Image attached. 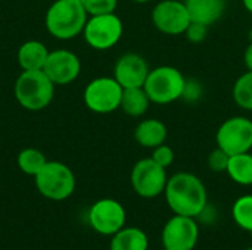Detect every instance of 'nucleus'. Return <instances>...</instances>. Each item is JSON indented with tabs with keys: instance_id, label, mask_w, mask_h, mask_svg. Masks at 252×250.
I'll use <instances>...</instances> for the list:
<instances>
[{
	"instance_id": "obj_1",
	"label": "nucleus",
	"mask_w": 252,
	"mask_h": 250,
	"mask_svg": "<svg viewBox=\"0 0 252 250\" xmlns=\"http://www.w3.org/2000/svg\"><path fill=\"white\" fill-rule=\"evenodd\" d=\"M165 200L174 215L196 218L199 217L208 202L207 189L201 178L190 172H177L167 181Z\"/></svg>"
},
{
	"instance_id": "obj_2",
	"label": "nucleus",
	"mask_w": 252,
	"mask_h": 250,
	"mask_svg": "<svg viewBox=\"0 0 252 250\" xmlns=\"http://www.w3.org/2000/svg\"><path fill=\"white\" fill-rule=\"evenodd\" d=\"M89 15L81 0H56L44 16L46 29L58 40H71L83 34Z\"/></svg>"
},
{
	"instance_id": "obj_3",
	"label": "nucleus",
	"mask_w": 252,
	"mask_h": 250,
	"mask_svg": "<svg viewBox=\"0 0 252 250\" xmlns=\"http://www.w3.org/2000/svg\"><path fill=\"white\" fill-rule=\"evenodd\" d=\"M55 84L40 71H22L15 81L13 93L16 102L27 111L38 112L46 109L55 96Z\"/></svg>"
},
{
	"instance_id": "obj_4",
	"label": "nucleus",
	"mask_w": 252,
	"mask_h": 250,
	"mask_svg": "<svg viewBox=\"0 0 252 250\" xmlns=\"http://www.w3.org/2000/svg\"><path fill=\"white\" fill-rule=\"evenodd\" d=\"M185 84L186 78L180 69L170 65H162L149 71L143 88L152 103L168 105L182 99Z\"/></svg>"
},
{
	"instance_id": "obj_5",
	"label": "nucleus",
	"mask_w": 252,
	"mask_h": 250,
	"mask_svg": "<svg viewBox=\"0 0 252 250\" xmlns=\"http://www.w3.org/2000/svg\"><path fill=\"white\" fill-rule=\"evenodd\" d=\"M34 183L43 197L55 202L66 200L75 190V175L72 169L58 161H47L34 177Z\"/></svg>"
},
{
	"instance_id": "obj_6",
	"label": "nucleus",
	"mask_w": 252,
	"mask_h": 250,
	"mask_svg": "<svg viewBox=\"0 0 252 250\" xmlns=\"http://www.w3.org/2000/svg\"><path fill=\"white\" fill-rule=\"evenodd\" d=\"M123 90L114 77H97L86 85L83 100L87 109L94 113H112L120 109Z\"/></svg>"
},
{
	"instance_id": "obj_7",
	"label": "nucleus",
	"mask_w": 252,
	"mask_h": 250,
	"mask_svg": "<svg viewBox=\"0 0 252 250\" xmlns=\"http://www.w3.org/2000/svg\"><path fill=\"white\" fill-rule=\"evenodd\" d=\"M123 32H124L123 21L114 12V13L89 16L83 29V37L92 49L108 50L121 40Z\"/></svg>"
},
{
	"instance_id": "obj_8",
	"label": "nucleus",
	"mask_w": 252,
	"mask_h": 250,
	"mask_svg": "<svg viewBox=\"0 0 252 250\" xmlns=\"http://www.w3.org/2000/svg\"><path fill=\"white\" fill-rule=\"evenodd\" d=\"M130 181L137 196L143 199H155L165 190L168 181L167 168L157 164L152 158L140 159L131 169Z\"/></svg>"
},
{
	"instance_id": "obj_9",
	"label": "nucleus",
	"mask_w": 252,
	"mask_h": 250,
	"mask_svg": "<svg viewBox=\"0 0 252 250\" xmlns=\"http://www.w3.org/2000/svg\"><path fill=\"white\" fill-rule=\"evenodd\" d=\"M217 147L223 149L229 156L251 152L252 119L247 116H230L217 130Z\"/></svg>"
},
{
	"instance_id": "obj_10",
	"label": "nucleus",
	"mask_w": 252,
	"mask_h": 250,
	"mask_svg": "<svg viewBox=\"0 0 252 250\" xmlns=\"http://www.w3.org/2000/svg\"><path fill=\"white\" fill-rule=\"evenodd\" d=\"M190 22V15L182 0H162L152 9V24L162 34L182 35Z\"/></svg>"
},
{
	"instance_id": "obj_11",
	"label": "nucleus",
	"mask_w": 252,
	"mask_h": 250,
	"mask_svg": "<svg viewBox=\"0 0 252 250\" xmlns=\"http://www.w3.org/2000/svg\"><path fill=\"white\" fill-rule=\"evenodd\" d=\"M199 239V228L195 218L174 215L170 218L161 233V242L165 250H193Z\"/></svg>"
},
{
	"instance_id": "obj_12",
	"label": "nucleus",
	"mask_w": 252,
	"mask_h": 250,
	"mask_svg": "<svg viewBox=\"0 0 252 250\" xmlns=\"http://www.w3.org/2000/svg\"><path fill=\"white\" fill-rule=\"evenodd\" d=\"M126 209L115 199H100L89 211V224L102 236H114L126 224Z\"/></svg>"
},
{
	"instance_id": "obj_13",
	"label": "nucleus",
	"mask_w": 252,
	"mask_h": 250,
	"mask_svg": "<svg viewBox=\"0 0 252 250\" xmlns=\"http://www.w3.org/2000/svg\"><path fill=\"white\" fill-rule=\"evenodd\" d=\"M43 71L55 85H66L78 78L81 72V62L74 52L58 49L49 52Z\"/></svg>"
},
{
	"instance_id": "obj_14",
	"label": "nucleus",
	"mask_w": 252,
	"mask_h": 250,
	"mask_svg": "<svg viewBox=\"0 0 252 250\" xmlns=\"http://www.w3.org/2000/svg\"><path fill=\"white\" fill-rule=\"evenodd\" d=\"M151 68L146 59L137 53H124L114 66V78L123 88L143 87Z\"/></svg>"
},
{
	"instance_id": "obj_15",
	"label": "nucleus",
	"mask_w": 252,
	"mask_h": 250,
	"mask_svg": "<svg viewBox=\"0 0 252 250\" xmlns=\"http://www.w3.org/2000/svg\"><path fill=\"white\" fill-rule=\"evenodd\" d=\"M193 22L211 27L226 12L227 0H183Z\"/></svg>"
},
{
	"instance_id": "obj_16",
	"label": "nucleus",
	"mask_w": 252,
	"mask_h": 250,
	"mask_svg": "<svg viewBox=\"0 0 252 250\" xmlns=\"http://www.w3.org/2000/svg\"><path fill=\"white\" fill-rule=\"evenodd\" d=\"M168 137V130L165 124L159 119L149 118L140 121L134 128V140L139 146L145 149H155L165 143Z\"/></svg>"
},
{
	"instance_id": "obj_17",
	"label": "nucleus",
	"mask_w": 252,
	"mask_h": 250,
	"mask_svg": "<svg viewBox=\"0 0 252 250\" xmlns=\"http://www.w3.org/2000/svg\"><path fill=\"white\" fill-rule=\"evenodd\" d=\"M49 49L38 40H28L22 43L16 53L18 65L22 71H40L49 56Z\"/></svg>"
},
{
	"instance_id": "obj_18",
	"label": "nucleus",
	"mask_w": 252,
	"mask_h": 250,
	"mask_svg": "<svg viewBox=\"0 0 252 250\" xmlns=\"http://www.w3.org/2000/svg\"><path fill=\"white\" fill-rule=\"evenodd\" d=\"M149 240L143 230L137 227H124L111 239L109 250H148Z\"/></svg>"
},
{
	"instance_id": "obj_19",
	"label": "nucleus",
	"mask_w": 252,
	"mask_h": 250,
	"mask_svg": "<svg viewBox=\"0 0 252 250\" xmlns=\"http://www.w3.org/2000/svg\"><path fill=\"white\" fill-rule=\"evenodd\" d=\"M151 103L152 102L143 87H131L123 90L120 109L131 118H139L148 112Z\"/></svg>"
},
{
	"instance_id": "obj_20",
	"label": "nucleus",
	"mask_w": 252,
	"mask_h": 250,
	"mask_svg": "<svg viewBox=\"0 0 252 250\" xmlns=\"http://www.w3.org/2000/svg\"><path fill=\"white\" fill-rule=\"evenodd\" d=\"M227 175L241 186H252V155L251 152L233 155L229 159L226 169Z\"/></svg>"
},
{
	"instance_id": "obj_21",
	"label": "nucleus",
	"mask_w": 252,
	"mask_h": 250,
	"mask_svg": "<svg viewBox=\"0 0 252 250\" xmlns=\"http://www.w3.org/2000/svg\"><path fill=\"white\" fill-rule=\"evenodd\" d=\"M47 159H46V155L35 149V147H27V149H22L19 153H18V158H16V165L18 168L27 174V175H31V177H35L40 169L46 165Z\"/></svg>"
},
{
	"instance_id": "obj_22",
	"label": "nucleus",
	"mask_w": 252,
	"mask_h": 250,
	"mask_svg": "<svg viewBox=\"0 0 252 250\" xmlns=\"http://www.w3.org/2000/svg\"><path fill=\"white\" fill-rule=\"evenodd\" d=\"M233 100L235 103L245 109L252 111V71L244 72L233 84Z\"/></svg>"
},
{
	"instance_id": "obj_23",
	"label": "nucleus",
	"mask_w": 252,
	"mask_h": 250,
	"mask_svg": "<svg viewBox=\"0 0 252 250\" xmlns=\"http://www.w3.org/2000/svg\"><path fill=\"white\" fill-rule=\"evenodd\" d=\"M232 215L235 222L241 228L252 231V194L241 196L239 199H236L232 208Z\"/></svg>"
},
{
	"instance_id": "obj_24",
	"label": "nucleus",
	"mask_w": 252,
	"mask_h": 250,
	"mask_svg": "<svg viewBox=\"0 0 252 250\" xmlns=\"http://www.w3.org/2000/svg\"><path fill=\"white\" fill-rule=\"evenodd\" d=\"M81 3L89 16L114 13L118 6V0H81Z\"/></svg>"
},
{
	"instance_id": "obj_25",
	"label": "nucleus",
	"mask_w": 252,
	"mask_h": 250,
	"mask_svg": "<svg viewBox=\"0 0 252 250\" xmlns=\"http://www.w3.org/2000/svg\"><path fill=\"white\" fill-rule=\"evenodd\" d=\"M230 156L220 147H216L210 155H208V168L214 172H226L227 165H229Z\"/></svg>"
},
{
	"instance_id": "obj_26",
	"label": "nucleus",
	"mask_w": 252,
	"mask_h": 250,
	"mask_svg": "<svg viewBox=\"0 0 252 250\" xmlns=\"http://www.w3.org/2000/svg\"><path fill=\"white\" fill-rule=\"evenodd\" d=\"M151 158H152L157 164H159L161 167L168 168V167H171V164L174 162V150H173L168 144L164 143V144H161V146L152 149Z\"/></svg>"
},
{
	"instance_id": "obj_27",
	"label": "nucleus",
	"mask_w": 252,
	"mask_h": 250,
	"mask_svg": "<svg viewBox=\"0 0 252 250\" xmlns=\"http://www.w3.org/2000/svg\"><path fill=\"white\" fill-rule=\"evenodd\" d=\"M207 34H208V27L204 24H199V22H193V21L190 22V25L185 31V35L190 43L204 41L207 38Z\"/></svg>"
},
{
	"instance_id": "obj_28",
	"label": "nucleus",
	"mask_w": 252,
	"mask_h": 250,
	"mask_svg": "<svg viewBox=\"0 0 252 250\" xmlns=\"http://www.w3.org/2000/svg\"><path fill=\"white\" fill-rule=\"evenodd\" d=\"M202 94V85L196 80H186L185 90L182 99H186L189 102H196Z\"/></svg>"
},
{
	"instance_id": "obj_29",
	"label": "nucleus",
	"mask_w": 252,
	"mask_h": 250,
	"mask_svg": "<svg viewBox=\"0 0 252 250\" xmlns=\"http://www.w3.org/2000/svg\"><path fill=\"white\" fill-rule=\"evenodd\" d=\"M244 62H245L247 71H252V41L248 44V47L245 49V53H244Z\"/></svg>"
},
{
	"instance_id": "obj_30",
	"label": "nucleus",
	"mask_w": 252,
	"mask_h": 250,
	"mask_svg": "<svg viewBox=\"0 0 252 250\" xmlns=\"http://www.w3.org/2000/svg\"><path fill=\"white\" fill-rule=\"evenodd\" d=\"M242 4H244V7L252 15V0H242Z\"/></svg>"
},
{
	"instance_id": "obj_31",
	"label": "nucleus",
	"mask_w": 252,
	"mask_h": 250,
	"mask_svg": "<svg viewBox=\"0 0 252 250\" xmlns=\"http://www.w3.org/2000/svg\"><path fill=\"white\" fill-rule=\"evenodd\" d=\"M134 3H148V1H152V0H131Z\"/></svg>"
},
{
	"instance_id": "obj_32",
	"label": "nucleus",
	"mask_w": 252,
	"mask_h": 250,
	"mask_svg": "<svg viewBox=\"0 0 252 250\" xmlns=\"http://www.w3.org/2000/svg\"><path fill=\"white\" fill-rule=\"evenodd\" d=\"M247 250H252V248H250V249H247Z\"/></svg>"
},
{
	"instance_id": "obj_33",
	"label": "nucleus",
	"mask_w": 252,
	"mask_h": 250,
	"mask_svg": "<svg viewBox=\"0 0 252 250\" xmlns=\"http://www.w3.org/2000/svg\"><path fill=\"white\" fill-rule=\"evenodd\" d=\"M251 234H252V231H251Z\"/></svg>"
}]
</instances>
